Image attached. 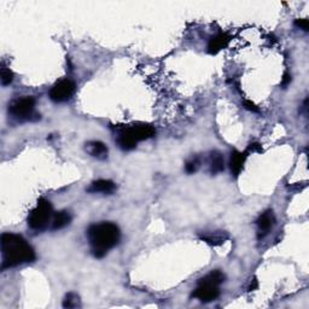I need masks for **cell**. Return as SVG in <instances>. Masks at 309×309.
Here are the masks:
<instances>
[{
  "label": "cell",
  "instance_id": "cell-18",
  "mask_svg": "<svg viewBox=\"0 0 309 309\" xmlns=\"http://www.w3.org/2000/svg\"><path fill=\"white\" fill-rule=\"evenodd\" d=\"M199 167H201V160L198 157H193L186 162L185 170L188 174H193V173H196L199 169Z\"/></svg>",
  "mask_w": 309,
  "mask_h": 309
},
{
  "label": "cell",
  "instance_id": "cell-2",
  "mask_svg": "<svg viewBox=\"0 0 309 309\" xmlns=\"http://www.w3.org/2000/svg\"><path fill=\"white\" fill-rule=\"evenodd\" d=\"M88 242H90L92 254L101 258L116 246L121 238L120 228L113 222H102L92 225L87 229Z\"/></svg>",
  "mask_w": 309,
  "mask_h": 309
},
{
  "label": "cell",
  "instance_id": "cell-17",
  "mask_svg": "<svg viewBox=\"0 0 309 309\" xmlns=\"http://www.w3.org/2000/svg\"><path fill=\"white\" fill-rule=\"evenodd\" d=\"M63 307L64 308H76L80 307V297L74 292L67 293V296L63 299Z\"/></svg>",
  "mask_w": 309,
  "mask_h": 309
},
{
  "label": "cell",
  "instance_id": "cell-9",
  "mask_svg": "<svg viewBox=\"0 0 309 309\" xmlns=\"http://www.w3.org/2000/svg\"><path fill=\"white\" fill-rule=\"evenodd\" d=\"M115 190H116L115 182L111 180H105V179H99V180L93 181L87 187L88 193H107V195H110Z\"/></svg>",
  "mask_w": 309,
  "mask_h": 309
},
{
  "label": "cell",
  "instance_id": "cell-24",
  "mask_svg": "<svg viewBox=\"0 0 309 309\" xmlns=\"http://www.w3.org/2000/svg\"><path fill=\"white\" fill-rule=\"evenodd\" d=\"M257 286H258V282H257V280H256V278H255L254 280H252V284L249 286V290L250 291L256 290V289H257Z\"/></svg>",
  "mask_w": 309,
  "mask_h": 309
},
{
  "label": "cell",
  "instance_id": "cell-10",
  "mask_svg": "<svg viewBox=\"0 0 309 309\" xmlns=\"http://www.w3.org/2000/svg\"><path fill=\"white\" fill-rule=\"evenodd\" d=\"M256 223H257L258 231H260V234H261L260 237H263L264 234L268 233L269 229L272 228L275 223V217H274V214H273V211L272 210L264 211L262 215L258 217Z\"/></svg>",
  "mask_w": 309,
  "mask_h": 309
},
{
  "label": "cell",
  "instance_id": "cell-23",
  "mask_svg": "<svg viewBox=\"0 0 309 309\" xmlns=\"http://www.w3.org/2000/svg\"><path fill=\"white\" fill-rule=\"evenodd\" d=\"M291 82V75L289 73H285L284 76H282V80H281V86L282 88H285L286 86H289Z\"/></svg>",
  "mask_w": 309,
  "mask_h": 309
},
{
  "label": "cell",
  "instance_id": "cell-6",
  "mask_svg": "<svg viewBox=\"0 0 309 309\" xmlns=\"http://www.w3.org/2000/svg\"><path fill=\"white\" fill-rule=\"evenodd\" d=\"M75 90L76 85L74 81L70 79H62L52 86L49 93L50 99L55 103H64L72 98L73 94L75 93Z\"/></svg>",
  "mask_w": 309,
  "mask_h": 309
},
{
  "label": "cell",
  "instance_id": "cell-1",
  "mask_svg": "<svg viewBox=\"0 0 309 309\" xmlns=\"http://www.w3.org/2000/svg\"><path fill=\"white\" fill-rule=\"evenodd\" d=\"M2 244L3 263L2 268H11L20 264L33 262L35 260L34 249L22 235L15 233H4L0 239Z\"/></svg>",
  "mask_w": 309,
  "mask_h": 309
},
{
  "label": "cell",
  "instance_id": "cell-20",
  "mask_svg": "<svg viewBox=\"0 0 309 309\" xmlns=\"http://www.w3.org/2000/svg\"><path fill=\"white\" fill-rule=\"evenodd\" d=\"M295 26L297 28H301L304 32H308L309 29V22L307 19H298L295 20Z\"/></svg>",
  "mask_w": 309,
  "mask_h": 309
},
{
  "label": "cell",
  "instance_id": "cell-22",
  "mask_svg": "<svg viewBox=\"0 0 309 309\" xmlns=\"http://www.w3.org/2000/svg\"><path fill=\"white\" fill-rule=\"evenodd\" d=\"M261 152L262 151V148H261V145L258 143H252V144H250V146H249V149H248V151L246 152Z\"/></svg>",
  "mask_w": 309,
  "mask_h": 309
},
{
  "label": "cell",
  "instance_id": "cell-15",
  "mask_svg": "<svg viewBox=\"0 0 309 309\" xmlns=\"http://www.w3.org/2000/svg\"><path fill=\"white\" fill-rule=\"evenodd\" d=\"M199 238H201L202 240H204L205 243L210 244V245H221V244H223L228 239V234L226 233V232L217 231L213 232V233L202 234L199 235Z\"/></svg>",
  "mask_w": 309,
  "mask_h": 309
},
{
  "label": "cell",
  "instance_id": "cell-12",
  "mask_svg": "<svg viewBox=\"0 0 309 309\" xmlns=\"http://www.w3.org/2000/svg\"><path fill=\"white\" fill-rule=\"evenodd\" d=\"M209 172L213 175L219 174L225 169V161H223L222 154H220L219 151H213L209 155Z\"/></svg>",
  "mask_w": 309,
  "mask_h": 309
},
{
  "label": "cell",
  "instance_id": "cell-11",
  "mask_svg": "<svg viewBox=\"0 0 309 309\" xmlns=\"http://www.w3.org/2000/svg\"><path fill=\"white\" fill-rule=\"evenodd\" d=\"M229 37L225 33H219L215 35L214 38H211L210 41L208 44V52L210 55H216L217 52L221 51L222 49H225L228 45Z\"/></svg>",
  "mask_w": 309,
  "mask_h": 309
},
{
  "label": "cell",
  "instance_id": "cell-13",
  "mask_svg": "<svg viewBox=\"0 0 309 309\" xmlns=\"http://www.w3.org/2000/svg\"><path fill=\"white\" fill-rule=\"evenodd\" d=\"M87 152L98 160H105L108 157V148L102 141H90L86 144Z\"/></svg>",
  "mask_w": 309,
  "mask_h": 309
},
{
  "label": "cell",
  "instance_id": "cell-16",
  "mask_svg": "<svg viewBox=\"0 0 309 309\" xmlns=\"http://www.w3.org/2000/svg\"><path fill=\"white\" fill-rule=\"evenodd\" d=\"M225 279H226V276L221 270L216 269V270H213V272H210L205 276H203V278L199 279L198 281H205V282H210V284L220 285L225 281Z\"/></svg>",
  "mask_w": 309,
  "mask_h": 309
},
{
  "label": "cell",
  "instance_id": "cell-21",
  "mask_svg": "<svg viewBox=\"0 0 309 309\" xmlns=\"http://www.w3.org/2000/svg\"><path fill=\"white\" fill-rule=\"evenodd\" d=\"M243 105H244V108L246 109V110L252 111V113H258V111H260V109L256 107V105L251 101H244Z\"/></svg>",
  "mask_w": 309,
  "mask_h": 309
},
{
  "label": "cell",
  "instance_id": "cell-14",
  "mask_svg": "<svg viewBox=\"0 0 309 309\" xmlns=\"http://www.w3.org/2000/svg\"><path fill=\"white\" fill-rule=\"evenodd\" d=\"M70 221H72V215L66 210L57 211V213L54 214V217H52L51 221V228L57 231V229H62L64 227H67L69 225Z\"/></svg>",
  "mask_w": 309,
  "mask_h": 309
},
{
  "label": "cell",
  "instance_id": "cell-7",
  "mask_svg": "<svg viewBox=\"0 0 309 309\" xmlns=\"http://www.w3.org/2000/svg\"><path fill=\"white\" fill-rule=\"evenodd\" d=\"M219 296V285L210 284V282L205 281H198V286H197V289L193 291L192 293V297H195V298L204 303L215 301Z\"/></svg>",
  "mask_w": 309,
  "mask_h": 309
},
{
  "label": "cell",
  "instance_id": "cell-4",
  "mask_svg": "<svg viewBox=\"0 0 309 309\" xmlns=\"http://www.w3.org/2000/svg\"><path fill=\"white\" fill-rule=\"evenodd\" d=\"M52 217H54V209L51 202L45 198H40L37 207L29 213L28 225L35 231H43L51 223Z\"/></svg>",
  "mask_w": 309,
  "mask_h": 309
},
{
  "label": "cell",
  "instance_id": "cell-3",
  "mask_svg": "<svg viewBox=\"0 0 309 309\" xmlns=\"http://www.w3.org/2000/svg\"><path fill=\"white\" fill-rule=\"evenodd\" d=\"M156 134V129L151 125H137L125 128L117 135V144L122 150H133L139 141L148 140Z\"/></svg>",
  "mask_w": 309,
  "mask_h": 309
},
{
  "label": "cell",
  "instance_id": "cell-5",
  "mask_svg": "<svg viewBox=\"0 0 309 309\" xmlns=\"http://www.w3.org/2000/svg\"><path fill=\"white\" fill-rule=\"evenodd\" d=\"M35 98L33 97H23L14 101L9 105V114H11L17 120H32L35 109Z\"/></svg>",
  "mask_w": 309,
  "mask_h": 309
},
{
  "label": "cell",
  "instance_id": "cell-8",
  "mask_svg": "<svg viewBox=\"0 0 309 309\" xmlns=\"http://www.w3.org/2000/svg\"><path fill=\"white\" fill-rule=\"evenodd\" d=\"M246 156H248V152H239L237 150H233L231 152V157H229V168H231L232 174H233L235 178L242 173V170L244 168V163H245Z\"/></svg>",
  "mask_w": 309,
  "mask_h": 309
},
{
  "label": "cell",
  "instance_id": "cell-19",
  "mask_svg": "<svg viewBox=\"0 0 309 309\" xmlns=\"http://www.w3.org/2000/svg\"><path fill=\"white\" fill-rule=\"evenodd\" d=\"M14 80V73L11 72L9 68L3 64L2 66V85L3 86H8Z\"/></svg>",
  "mask_w": 309,
  "mask_h": 309
}]
</instances>
